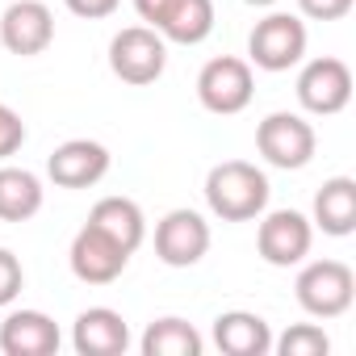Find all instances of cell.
Segmentation results:
<instances>
[{"instance_id":"obj_1","label":"cell","mask_w":356,"mask_h":356,"mask_svg":"<svg viewBox=\"0 0 356 356\" xmlns=\"http://www.w3.org/2000/svg\"><path fill=\"white\" fill-rule=\"evenodd\" d=\"M273 185L264 168L248 159H222L206 172V206L222 222H252L268 210Z\"/></svg>"},{"instance_id":"obj_2","label":"cell","mask_w":356,"mask_h":356,"mask_svg":"<svg viewBox=\"0 0 356 356\" xmlns=\"http://www.w3.org/2000/svg\"><path fill=\"white\" fill-rule=\"evenodd\" d=\"M293 293L310 318H339L356 302V273L343 260H310L298 273Z\"/></svg>"},{"instance_id":"obj_3","label":"cell","mask_w":356,"mask_h":356,"mask_svg":"<svg viewBox=\"0 0 356 356\" xmlns=\"http://www.w3.org/2000/svg\"><path fill=\"white\" fill-rule=\"evenodd\" d=\"M134 13L176 47H202L214 34V0H134Z\"/></svg>"},{"instance_id":"obj_4","label":"cell","mask_w":356,"mask_h":356,"mask_svg":"<svg viewBox=\"0 0 356 356\" xmlns=\"http://www.w3.org/2000/svg\"><path fill=\"white\" fill-rule=\"evenodd\" d=\"M306 22L298 13H268L248 34V63L260 72H289L306 59Z\"/></svg>"},{"instance_id":"obj_5","label":"cell","mask_w":356,"mask_h":356,"mask_svg":"<svg viewBox=\"0 0 356 356\" xmlns=\"http://www.w3.org/2000/svg\"><path fill=\"white\" fill-rule=\"evenodd\" d=\"M256 151L264 155V163H273L281 172H302L318 151V134L302 113L277 109L256 126Z\"/></svg>"},{"instance_id":"obj_6","label":"cell","mask_w":356,"mask_h":356,"mask_svg":"<svg viewBox=\"0 0 356 356\" xmlns=\"http://www.w3.org/2000/svg\"><path fill=\"white\" fill-rule=\"evenodd\" d=\"M168 67V42L151 30V26H126L113 34L109 42V72L122 80V84H134V88H147L163 76Z\"/></svg>"},{"instance_id":"obj_7","label":"cell","mask_w":356,"mask_h":356,"mask_svg":"<svg viewBox=\"0 0 356 356\" xmlns=\"http://www.w3.org/2000/svg\"><path fill=\"white\" fill-rule=\"evenodd\" d=\"M256 97V76L252 63L239 55H218L197 72V101L202 109L218 113V118H235L252 105Z\"/></svg>"},{"instance_id":"obj_8","label":"cell","mask_w":356,"mask_h":356,"mask_svg":"<svg viewBox=\"0 0 356 356\" xmlns=\"http://www.w3.org/2000/svg\"><path fill=\"white\" fill-rule=\"evenodd\" d=\"M314 222L302 210H264L256 227V252L273 268H293L310 256Z\"/></svg>"},{"instance_id":"obj_9","label":"cell","mask_w":356,"mask_h":356,"mask_svg":"<svg viewBox=\"0 0 356 356\" xmlns=\"http://www.w3.org/2000/svg\"><path fill=\"white\" fill-rule=\"evenodd\" d=\"M298 105L314 118H335L352 101V67L335 55H318L298 72Z\"/></svg>"},{"instance_id":"obj_10","label":"cell","mask_w":356,"mask_h":356,"mask_svg":"<svg viewBox=\"0 0 356 356\" xmlns=\"http://www.w3.org/2000/svg\"><path fill=\"white\" fill-rule=\"evenodd\" d=\"M210 222L197 214V210H168L159 222H155V256L159 264L168 268H193L206 260L210 252Z\"/></svg>"},{"instance_id":"obj_11","label":"cell","mask_w":356,"mask_h":356,"mask_svg":"<svg viewBox=\"0 0 356 356\" xmlns=\"http://www.w3.org/2000/svg\"><path fill=\"white\" fill-rule=\"evenodd\" d=\"M67 264H72L76 281H84V285H113L126 273L130 252L122 243H113L105 231H97L92 222H84L67 248Z\"/></svg>"},{"instance_id":"obj_12","label":"cell","mask_w":356,"mask_h":356,"mask_svg":"<svg viewBox=\"0 0 356 356\" xmlns=\"http://www.w3.org/2000/svg\"><path fill=\"white\" fill-rule=\"evenodd\" d=\"M109 147L97 143V138H67L51 151L47 159V176L59 185V189H92L101 185L105 176H109Z\"/></svg>"},{"instance_id":"obj_13","label":"cell","mask_w":356,"mask_h":356,"mask_svg":"<svg viewBox=\"0 0 356 356\" xmlns=\"http://www.w3.org/2000/svg\"><path fill=\"white\" fill-rule=\"evenodd\" d=\"M0 42L9 55L34 59L55 42V13L42 0H13V5L0 13Z\"/></svg>"},{"instance_id":"obj_14","label":"cell","mask_w":356,"mask_h":356,"mask_svg":"<svg viewBox=\"0 0 356 356\" xmlns=\"http://www.w3.org/2000/svg\"><path fill=\"white\" fill-rule=\"evenodd\" d=\"M63 343L59 327L42 310H9L0 323V352L5 356H55Z\"/></svg>"},{"instance_id":"obj_15","label":"cell","mask_w":356,"mask_h":356,"mask_svg":"<svg viewBox=\"0 0 356 356\" xmlns=\"http://www.w3.org/2000/svg\"><path fill=\"white\" fill-rule=\"evenodd\" d=\"M72 348L80 356H122L130 348V327L109 306H88L72 323Z\"/></svg>"},{"instance_id":"obj_16","label":"cell","mask_w":356,"mask_h":356,"mask_svg":"<svg viewBox=\"0 0 356 356\" xmlns=\"http://www.w3.org/2000/svg\"><path fill=\"white\" fill-rule=\"evenodd\" d=\"M214 343L227 356H268L273 352V327L256 310H222L214 318Z\"/></svg>"},{"instance_id":"obj_17","label":"cell","mask_w":356,"mask_h":356,"mask_svg":"<svg viewBox=\"0 0 356 356\" xmlns=\"http://www.w3.org/2000/svg\"><path fill=\"white\" fill-rule=\"evenodd\" d=\"M310 222L331 239H348L356 231V181L352 176H331V181H323V189L314 193Z\"/></svg>"},{"instance_id":"obj_18","label":"cell","mask_w":356,"mask_h":356,"mask_svg":"<svg viewBox=\"0 0 356 356\" xmlns=\"http://www.w3.org/2000/svg\"><path fill=\"white\" fill-rule=\"evenodd\" d=\"M88 222L97 227V231H105L113 243H122L130 256L143 248V239H147V218H143V206L134 202V197H101L92 210H88Z\"/></svg>"},{"instance_id":"obj_19","label":"cell","mask_w":356,"mask_h":356,"mask_svg":"<svg viewBox=\"0 0 356 356\" xmlns=\"http://www.w3.org/2000/svg\"><path fill=\"white\" fill-rule=\"evenodd\" d=\"M42 181L30 168L0 163V222H30L42 210Z\"/></svg>"},{"instance_id":"obj_20","label":"cell","mask_w":356,"mask_h":356,"mask_svg":"<svg viewBox=\"0 0 356 356\" xmlns=\"http://www.w3.org/2000/svg\"><path fill=\"white\" fill-rule=\"evenodd\" d=\"M138 352H143V356H202V352H206V339H202V331H197L189 318L163 314V318H155V323L143 331Z\"/></svg>"},{"instance_id":"obj_21","label":"cell","mask_w":356,"mask_h":356,"mask_svg":"<svg viewBox=\"0 0 356 356\" xmlns=\"http://www.w3.org/2000/svg\"><path fill=\"white\" fill-rule=\"evenodd\" d=\"M273 352H281V356H327L331 335L318 323H293L285 335H273Z\"/></svg>"},{"instance_id":"obj_22","label":"cell","mask_w":356,"mask_h":356,"mask_svg":"<svg viewBox=\"0 0 356 356\" xmlns=\"http://www.w3.org/2000/svg\"><path fill=\"white\" fill-rule=\"evenodd\" d=\"M26 289V268L22 260L9 252V248H0V306H13Z\"/></svg>"},{"instance_id":"obj_23","label":"cell","mask_w":356,"mask_h":356,"mask_svg":"<svg viewBox=\"0 0 356 356\" xmlns=\"http://www.w3.org/2000/svg\"><path fill=\"white\" fill-rule=\"evenodd\" d=\"M26 147V122L17 109H9L5 101H0V159H9Z\"/></svg>"},{"instance_id":"obj_24","label":"cell","mask_w":356,"mask_h":356,"mask_svg":"<svg viewBox=\"0 0 356 356\" xmlns=\"http://www.w3.org/2000/svg\"><path fill=\"white\" fill-rule=\"evenodd\" d=\"M298 13L310 22H339L352 13V0H298Z\"/></svg>"},{"instance_id":"obj_25","label":"cell","mask_w":356,"mask_h":356,"mask_svg":"<svg viewBox=\"0 0 356 356\" xmlns=\"http://www.w3.org/2000/svg\"><path fill=\"white\" fill-rule=\"evenodd\" d=\"M63 5H67V13H76L84 22H105V17L118 13L122 0H63Z\"/></svg>"},{"instance_id":"obj_26","label":"cell","mask_w":356,"mask_h":356,"mask_svg":"<svg viewBox=\"0 0 356 356\" xmlns=\"http://www.w3.org/2000/svg\"><path fill=\"white\" fill-rule=\"evenodd\" d=\"M243 5H252V9H273L277 0H243Z\"/></svg>"}]
</instances>
